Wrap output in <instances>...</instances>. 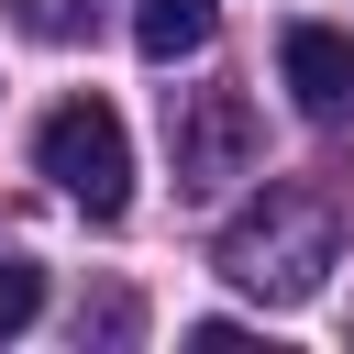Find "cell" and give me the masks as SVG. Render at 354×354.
I'll use <instances>...</instances> for the list:
<instances>
[{
	"label": "cell",
	"instance_id": "cell-1",
	"mask_svg": "<svg viewBox=\"0 0 354 354\" xmlns=\"http://www.w3.org/2000/svg\"><path fill=\"white\" fill-rule=\"evenodd\" d=\"M332 254H343V221H332L321 188H266V199L232 210V232H221V277H232L243 299H266V310H299V299L332 277Z\"/></svg>",
	"mask_w": 354,
	"mask_h": 354
},
{
	"label": "cell",
	"instance_id": "cell-2",
	"mask_svg": "<svg viewBox=\"0 0 354 354\" xmlns=\"http://www.w3.org/2000/svg\"><path fill=\"white\" fill-rule=\"evenodd\" d=\"M33 166H44L88 221H122V199H133V133H122L111 100H55V111L33 122Z\"/></svg>",
	"mask_w": 354,
	"mask_h": 354
},
{
	"label": "cell",
	"instance_id": "cell-3",
	"mask_svg": "<svg viewBox=\"0 0 354 354\" xmlns=\"http://www.w3.org/2000/svg\"><path fill=\"white\" fill-rule=\"evenodd\" d=\"M166 155H177V188H232L254 166V100L243 88H177L166 100Z\"/></svg>",
	"mask_w": 354,
	"mask_h": 354
},
{
	"label": "cell",
	"instance_id": "cell-4",
	"mask_svg": "<svg viewBox=\"0 0 354 354\" xmlns=\"http://www.w3.org/2000/svg\"><path fill=\"white\" fill-rule=\"evenodd\" d=\"M277 77H288V100H299L310 122H354V33L288 22V33H277Z\"/></svg>",
	"mask_w": 354,
	"mask_h": 354
},
{
	"label": "cell",
	"instance_id": "cell-5",
	"mask_svg": "<svg viewBox=\"0 0 354 354\" xmlns=\"http://www.w3.org/2000/svg\"><path fill=\"white\" fill-rule=\"evenodd\" d=\"M210 33H221V0H144V11H133V44H144L155 66H177V55H199Z\"/></svg>",
	"mask_w": 354,
	"mask_h": 354
},
{
	"label": "cell",
	"instance_id": "cell-6",
	"mask_svg": "<svg viewBox=\"0 0 354 354\" xmlns=\"http://www.w3.org/2000/svg\"><path fill=\"white\" fill-rule=\"evenodd\" d=\"M44 310V266H22V254H0V332H22Z\"/></svg>",
	"mask_w": 354,
	"mask_h": 354
},
{
	"label": "cell",
	"instance_id": "cell-7",
	"mask_svg": "<svg viewBox=\"0 0 354 354\" xmlns=\"http://www.w3.org/2000/svg\"><path fill=\"white\" fill-rule=\"evenodd\" d=\"M11 22L44 33V44H77V33H88V0H11Z\"/></svg>",
	"mask_w": 354,
	"mask_h": 354
},
{
	"label": "cell",
	"instance_id": "cell-8",
	"mask_svg": "<svg viewBox=\"0 0 354 354\" xmlns=\"http://www.w3.org/2000/svg\"><path fill=\"white\" fill-rule=\"evenodd\" d=\"M88 332H100V343H133V332H144V310L111 288V299H88V310H77V343H88Z\"/></svg>",
	"mask_w": 354,
	"mask_h": 354
}]
</instances>
